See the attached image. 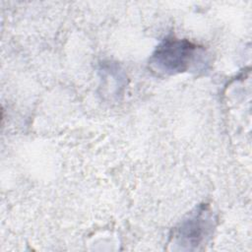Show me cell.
I'll return each mask as SVG.
<instances>
[{
  "label": "cell",
  "mask_w": 252,
  "mask_h": 252,
  "mask_svg": "<svg viewBox=\"0 0 252 252\" xmlns=\"http://www.w3.org/2000/svg\"><path fill=\"white\" fill-rule=\"evenodd\" d=\"M196 45L179 39H167L161 43L155 54L156 63L166 71H184L194 56Z\"/></svg>",
  "instance_id": "cell-1"
}]
</instances>
